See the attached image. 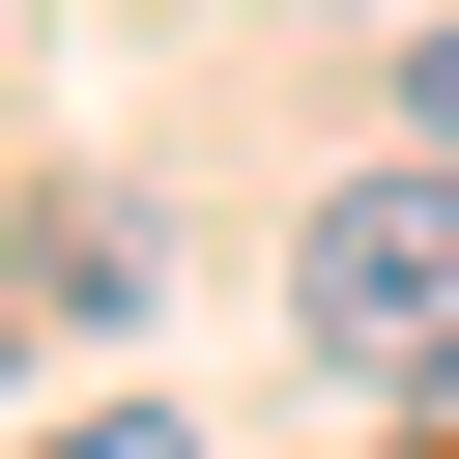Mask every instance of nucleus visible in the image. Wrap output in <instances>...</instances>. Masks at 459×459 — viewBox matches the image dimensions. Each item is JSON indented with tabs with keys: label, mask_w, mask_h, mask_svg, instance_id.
I'll return each instance as SVG.
<instances>
[{
	"label": "nucleus",
	"mask_w": 459,
	"mask_h": 459,
	"mask_svg": "<svg viewBox=\"0 0 459 459\" xmlns=\"http://www.w3.org/2000/svg\"><path fill=\"white\" fill-rule=\"evenodd\" d=\"M57 459H201V430H172V402H86V430H57Z\"/></svg>",
	"instance_id": "obj_2"
},
{
	"label": "nucleus",
	"mask_w": 459,
	"mask_h": 459,
	"mask_svg": "<svg viewBox=\"0 0 459 459\" xmlns=\"http://www.w3.org/2000/svg\"><path fill=\"white\" fill-rule=\"evenodd\" d=\"M0 316H29V287H0Z\"/></svg>",
	"instance_id": "obj_5"
},
{
	"label": "nucleus",
	"mask_w": 459,
	"mask_h": 459,
	"mask_svg": "<svg viewBox=\"0 0 459 459\" xmlns=\"http://www.w3.org/2000/svg\"><path fill=\"white\" fill-rule=\"evenodd\" d=\"M287 316H316L344 373L459 402V143H430V172H344V201L287 230Z\"/></svg>",
	"instance_id": "obj_1"
},
{
	"label": "nucleus",
	"mask_w": 459,
	"mask_h": 459,
	"mask_svg": "<svg viewBox=\"0 0 459 459\" xmlns=\"http://www.w3.org/2000/svg\"><path fill=\"white\" fill-rule=\"evenodd\" d=\"M402 143H459V29H430V57H402Z\"/></svg>",
	"instance_id": "obj_3"
},
{
	"label": "nucleus",
	"mask_w": 459,
	"mask_h": 459,
	"mask_svg": "<svg viewBox=\"0 0 459 459\" xmlns=\"http://www.w3.org/2000/svg\"><path fill=\"white\" fill-rule=\"evenodd\" d=\"M402 459H459V430H402Z\"/></svg>",
	"instance_id": "obj_4"
}]
</instances>
